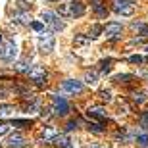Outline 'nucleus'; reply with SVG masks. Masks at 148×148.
I'll return each mask as SVG.
<instances>
[{
	"label": "nucleus",
	"mask_w": 148,
	"mask_h": 148,
	"mask_svg": "<svg viewBox=\"0 0 148 148\" xmlns=\"http://www.w3.org/2000/svg\"><path fill=\"white\" fill-rule=\"evenodd\" d=\"M0 42H2V35H0Z\"/></svg>",
	"instance_id": "obj_38"
},
{
	"label": "nucleus",
	"mask_w": 148,
	"mask_h": 148,
	"mask_svg": "<svg viewBox=\"0 0 148 148\" xmlns=\"http://www.w3.org/2000/svg\"><path fill=\"white\" fill-rule=\"evenodd\" d=\"M85 83H87V85H96V73H92V71H87L85 73Z\"/></svg>",
	"instance_id": "obj_18"
},
{
	"label": "nucleus",
	"mask_w": 148,
	"mask_h": 148,
	"mask_svg": "<svg viewBox=\"0 0 148 148\" xmlns=\"http://www.w3.org/2000/svg\"><path fill=\"white\" fill-rule=\"evenodd\" d=\"M8 146L10 148H23L25 146V138H23L21 133H14L8 137Z\"/></svg>",
	"instance_id": "obj_8"
},
{
	"label": "nucleus",
	"mask_w": 148,
	"mask_h": 148,
	"mask_svg": "<svg viewBox=\"0 0 148 148\" xmlns=\"http://www.w3.org/2000/svg\"><path fill=\"white\" fill-rule=\"evenodd\" d=\"M54 44H56V38L52 33H40L38 35V50L40 52H52L54 50Z\"/></svg>",
	"instance_id": "obj_1"
},
{
	"label": "nucleus",
	"mask_w": 148,
	"mask_h": 148,
	"mask_svg": "<svg viewBox=\"0 0 148 148\" xmlns=\"http://www.w3.org/2000/svg\"><path fill=\"white\" fill-rule=\"evenodd\" d=\"M144 98H146V96H144V92H135V94H133V100H135V102H138V104H140V102H144Z\"/></svg>",
	"instance_id": "obj_28"
},
{
	"label": "nucleus",
	"mask_w": 148,
	"mask_h": 148,
	"mask_svg": "<svg viewBox=\"0 0 148 148\" xmlns=\"http://www.w3.org/2000/svg\"><path fill=\"white\" fill-rule=\"evenodd\" d=\"M31 29H35V31H42L44 23L42 21H33V23H31Z\"/></svg>",
	"instance_id": "obj_29"
},
{
	"label": "nucleus",
	"mask_w": 148,
	"mask_h": 148,
	"mask_svg": "<svg viewBox=\"0 0 148 148\" xmlns=\"http://www.w3.org/2000/svg\"><path fill=\"white\" fill-rule=\"evenodd\" d=\"M135 27H138V31H140V33L148 35V27H146V25H143V23H135Z\"/></svg>",
	"instance_id": "obj_32"
},
{
	"label": "nucleus",
	"mask_w": 148,
	"mask_h": 148,
	"mask_svg": "<svg viewBox=\"0 0 148 148\" xmlns=\"http://www.w3.org/2000/svg\"><path fill=\"white\" fill-rule=\"evenodd\" d=\"M129 62L138 66V64H143V62H144V58H143V56H138V54H135V56H131V58H129Z\"/></svg>",
	"instance_id": "obj_25"
},
{
	"label": "nucleus",
	"mask_w": 148,
	"mask_h": 148,
	"mask_svg": "<svg viewBox=\"0 0 148 148\" xmlns=\"http://www.w3.org/2000/svg\"><path fill=\"white\" fill-rule=\"evenodd\" d=\"M100 31H104V27H100V25H92V29H90V37H98Z\"/></svg>",
	"instance_id": "obj_27"
},
{
	"label": "nucleus",
	"mask_w": 148,
	"mask_h": 148,
	"mask_svg": "<svg viewBox=\"0 0 148 148\" xmlns=\"http://www.w3.org/2000/svg\"><path fill=\"white\" fill-rule=\"evenodd\" d=\"M60 14H62V16H66V14H67V8H66V6H60Z\"/></svg>",
	"instance_id": "obj_35"
},
{
	"label": "nucleus",
	"mask_w": 148,
	"mask_h": 148,
	"mask_svg": "<svg viewBox=\"0 0 148 148\" xmlns=\"http://www.w3.org/2000/svg\"><path fill=\"white\" fill-rule=\"evenodd\" d=\"M54 19H56V14H54V12H48V10L42 12V21H44V23H48V25H50Z\"/></svg>",
	"instance_id": "obj_16"
},
{
	"label": "nucleus",
	"mask_w": 148,
	"mask_h": 148,
	"mask_svg": "<svg viewBox=\"0 0 148 148\" xmlns=\"http://www.w3.org/2000/svg\"><path fill=\"white\" fill-rule=\"evenodd\" d=\"M146 50H148V46H146Z\"/></svg>",
	"instance_id": "obj_39"
},
{
	"label": "nucleus",
	"mask_w": 148,
	"mask_h": 148,
	"mask_svg": "<svg viewBox=\"0 0 148 148\" xmlns=\"http://www.w3.org/2000/svg\"><path fill=\"white\" fill-rule=\"evenodd\" d=\"M114 10L121 16H133L135 12V2L133 0H115V6Z\"/></svg>",
	"instance_id": "obj_3"
},
{
	"label": "nucleus",
	"mask_w": 148,
	"mask_h": 148,
	"mask_svg": "<svg viewBox=\"0 0 148 148\" xmlns=\"http://www.w3.org/2000/svg\"><path fill=\"white\" fill-rule=\"evenodd\" d=\"M100 98L104 100V102H110L112 100V92L110 90H100Z\"/></svg>",
	"instance_id": "obj_24"
},
{
	"label": "nucleus",
	"mask_w": 148,
	"mask_h": 148,
	"mask_svg": "<svg viewBox=\"0 0 148 148\" xmlns=\"http://www.w3.org/2000/svg\"><path fill=\"white\" fill-rule=\"evenodd\" d=\"M73 42H75V46H83V44L90 42V37H87V35H75Z\"/></svg>",
	"instance_id": "obj_14"
},
{
	"label": "nucleus",
	"mask_w": 148,
	"mask_h": 148,
	"mask_svg": "<svg viewBox=\"0 0 148 148\" xmlns=\"http://www.w3.org/2000/svg\"><path fill=\"white\" fill-rule=\"evenodd\" d=\"M16 54H17V48H16V44L12 42V40H8V42H4V44H0V60L14 62Z\"/></svg>",
	"instance_id": "obj_2"
},
{
	"label": "nucleus",
	"mask_w": 148,
	"mask_h": 148,
	"mask_svg": "<svg viewBox=\"0 0 148 148\" xmlns=\"http://www.w3.org/2000/svg\"><path fill=\"white\" fill-rule=\"evenodd\" d=\"M14 67H16V71H23V73H31V69H33L29 62H17Z\"/></svg>",
	"instance_id": "obj_12"
},
{
	"label": "nucleus",
	"mask_w": 148,
	"mask_h": 148,
	"mask_svg": "<svg viewBox=\"0 0 148 148\" xmlns=\"http://www.w3.org/2000/svg\"><path fill=\"white\" fill-rule=\"evenodd\" d=\"M14 125H31V121H21V119H16Z\"/></svg>",
	"instance_id": "obj_34"
},
{
	"label": "nucleus",
	"mask_w": 148,
	"mask_h": 148,
	"mask_svg": "<svg viewBox=\"0 0 148 148\" xmlns=\"http://www.w3.org/2000/svg\"><path fill=\"white\" fill-rule=\"evenodd\" d=\"M110 64H112V60H104L102 64H100V69H102L104 73H108L110 71Z\"/></svg>",
	"instance_id": "obj_26"
},
{
	"label": "nucleus",
	"mask_w": 148,
	"mask_h": 148,
	"mask_svg": "<svg viewBox=\"0 0 148 148\" xmlns=\"http://www.w3.org/2000/svg\"><path fill=\"white\" fill-rule=\"evenodd\" d=\"M92 133H102V125L100 123H90V127H88Z\"/></svg>",
	"instance_id": "obj_30"
},
{
	"label": "nucleus",
	"mask_w": 148,
	"mask_h": 148,
	"mask_svg": "<svg viewBox=\"0 0 148 148\" xmlns=\"http://www.w3.org/2000/svg\"><path fill=\"white\" fill-rule=\"evenodd\" d=\"M90 148H104V146H100V144H92Z\"/></svg>",
	"instance_id": "obj_36"
},
{
	"label": "nucleus",
	"mask_w": 148,
	"mask_h": 148,
	"mask_svg": "<svg viewBox=\"0 0 148 148\" xmlns=\"http://www.w3.org/2000/svg\"><path fill=\"white\" fill-rule=\"evenodd\" d=\"M16 17H17V21H19V23H25V25L33 23V21H31V16H29V14H25V12H19V14H16Z\"/></svg>",
	"instance_id": "obj_15"
},
{
	"label": "nucleus",
	"mask_w": 148,
	"mask_h": 148,
	"mask_svg": "<svg viewBox=\"0 0 148 148\" xmlns=\"http://www.w3.org/2000/svg\"><path fill=\"white\" fill-rule=\"evenodd\" d=\"M52 108L56 115H66L69 112V104L64 96H52Z\"/></svg>",
	"instance_id": "obj_4"
},
{
	"label": "nucleus",
	"mask_w": 148,
	"mask_h": 148,
	"mask_svg": "<svg viewBox=\"0 0 148 148\" xmlns=\"http://www.w3.org/2000/svg\"><path fill=\"white\" fill-rule=\"evenodd\" d=\"M102 33H104L106 37H110V38H115V37H119V35H121V25H119V23H115V21L106 23Z\"/></svg>",
	"instance_id": "obj_7"
},
{
	"label": "nucleus",
	"mask_w": 148,
	"mask_h": 148,
	"mask_svg": "<svg viewBox=\"0 0 148 148\" xmlns=\"http://www.w3.org/2000/svg\"><path fill=\"white\" fill-rule=\"evenodd\" d=\"M87 115L90 117V119H100V121H102L106 117V112L102 110V108H92V110L87 112Z\"/></svg>",
	"instance_id": "obj_11"
},
{
	"label": "nucleus",
	"mask_w": 148,
	"mask_h": 148,
	"mask_svg": "<svg viewBox=\"0 0 148 148\" xmlns=\"http://www.w3.org/2000/svg\"><path fill=\"white\" fill-rule=\"evenodd\" d=\"M140 127L148 129V112H143V115H140Z\"/></svg>",
	"instance_id": "obj_23"
},
{
	"label": "nucleus",
	"mask_w": 148,
	"mask_h": 148,
	"mask_svg": "<svg viewBox=\"0 0 148 148\" xmlns=\"http://www.w3.org/2000/svg\"><path fill=\"white\" fill-rule=\"evenodd\" d=\"M14 114V106L10 104H0V117H8Z\"/></svg>",
	"instance_id": "obj_13"
},
{
	"label": "nucleus",
	"mask_w": 148,
	"mask_h": 148,
	"mask_svg": "<svg viewBox=\"0 0 148 148\" xmlns=\"http://www.w3.org/2000/svg\"><path fill=\"white\" fill-rule=\"evenodd\" d=\"M137 143L140 144L143 148H146V146H148V135H146V133H143V135H138V137H137Z\"/></svg>",
	"instance_id": "obj_21"
},
{
	"label": "nucleus",
	"mask_w": 148,
	"mask_h": 148,
	"mask_svg": "<svg viewBox=\"0 0 148 148\" xmlns=\"http://www.w3.org/2000/svg\"><path fill=\"white\" fill-rule=\"evenodd\" d=\"M29 77L37 83L38 87L46 85V71H44L42 67H33V69H31V73H29Z\"/></svg>",
	"instance_id": "obj_6"
},
{
	"label": "nucleus",
	"mask_w": 148,
	"mask_h": 148,
	"mask_svg": "<svg viewBox=\"0 0 148 148\" xmlns=\"http://www.w3.org/2000/svg\"><path fill=\"white\" fill-rule=\"evenodd\" d=\"M8 131H10V125L8 123H0V135H6Z\"/></svg>",
	"instance_id": "obj_31"
},
{
	"label": "nucleus",
	"mask_w": 148,
	"mask_h": 148,
	"mask_svg": "<svg viewBox=\"0 0 148 148\" xmlns=\"http://www.w3.org/2000/svg\"><path fill=\"white\" fill-rule=\"evenodd\" d=\"M48 2H60V0H48Z\"/></svg>",
	"instance_id": "obj_37"
},
{
	"label": "nucleus",
	"mask_w": 148,
	"mask_h": 148,
	"mask_svg": "<svg viewBox=\"0 0 148 148\" xmlns=\"http://www.w3.org/2000/svg\"><path fill=\"white\" fill-rule=\"evenodd\" d=\"M54 144L60 148H71V138L66 137V135H58V137L54 138Z\"/></svg>",
	"instance_id": "obj_10"
},
{
	"label": "nucleus",
	"mask_w": 148,
	"mask_h": 148,
	"mask_svg": "<svg viewBox=\"0 0 148 148\" xmlns=\"http://www.w3.org/2000/svg\"><path fill=\"white\" fill-rule=\"evenodd\" d=\"M62 90H64V92H71V94L81 92L83 90V83L81 81H73V79H67V81L62 83Z\"/></svg>",
	"instance_id": "obj_5"
},
{
	"label": "nucleus",
	"mask_w": 148,
	"mask_h": 148,
	"mask_svg": "<svg viewBox=\"0 0 148 148\" xmlns=\"http://www.w3.org/2000/svg\"><path fill=\"white\" fill-rule=\"evenodd\" d=\"M73 129H77V121H69L67 123V131H73Z\"/></svg>",
	"instance_id": "obj_33"
},
{
	"label": "nucleus",
	"mask_w": 148,
	"mask_h": 148,
	"mask_svg": "<svg viewBox=\"0 0 148 148\" xmlns=\"http://www.w3.org/2000/svg\"><path fill=\"white\" fill-rule=\"evenodd\" d=\"M69 14L75 17H81L83 14H85V6L81 4V2H71L69 4Z\"/></svg>",
	"instance_id": "obj_9"
},
{
	"label": "nucleus",
	"mask_w": 148,
	"mask_h": 148,
	"mask_svg": "<svg viewBox=\"0 0 148 148\" xmlns=\"http://www.w3.org/2000/svg\"><path fill=\"white\" fill-rule=\"evenodd\" d=\"M40 137H42L44 140H54V138L58 137V135H56V133L52 131V129H44V131H42V135H40Z\"/></svg>",
	"instance_id": "obj_19"
},
{
	"label": "nucleus",
	"mask_w": 148,
	"mask_h": 148,
	"mask_svg": "<svg viewBox=\"0 0 148 148\" xmlns=\"http://www.w3.org/2000/svg\"><path fill=\"white\" fill-rule=\"evenodd\" d=\"M50 27H52V31H62V29L66 27V23H64V21H60V19H58V17H56L54 21L50 23Z\"/></svg>",
	"instance_id": "obj_20"
},
{
	"label": "nucleus",
	"mask_w": 148,
	"mask_h": 148,
	"mask_svg": "<svg viewBox=\"0 0 148 148\" xmlns=\"http://www.w3.org/2000/svg\"><path fill=\"white\" fill-rule=\"evenodd\" d=\"M94 6V10H96V14H98L100 17H106L108 16V10H106V8H102V6H100V2L98 4H92Z\"/></svg>",
	"instance_id": "obj_22"
},
{
	"label": "nucleus",
	"mask_w": 148,
	"mask_h": 148,
	"mask_svg": "<svg viewBox=\"0 0 148 148\" xmlns=\"http://www.w3.org/2000/svg\"><path fill=\"white\" fill-rule=\"evenodd\" d=\"M131 79H133L131 73H119V75L114 77V81H117V83H127V81H131Z\"/></svg>",
	"instance_id": "obj_17"
}]
</instances>
